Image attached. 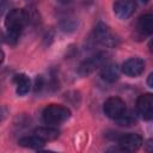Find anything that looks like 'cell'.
Listing matches in <instances>:
<instances>
[{"instance_id": "1", "label": "cell", "mask_w": 153, "mask_h": 153, "mask_svg": "<svg viewBox=\"0 0 153 153\" xmlns=\"http://www.w3.org/2000/svg\"><path fill=\"white\" fill-rule=\"evenodd\" d=\"M30 22V14L25 10H12L8 12L5 19V25L7 27V41L11 44H16L20 37V33L26 24Z\"/></svg>"}, {"instance_id": "2", "label": "cell", "mask_w": 153, "mask_h": 153, "mask_svg": "<svg viewBox=\"0 0 153 153\" xmlns=\"http://www.w3.org/2000/svg\"><path fill=\"white\" fill-rule=\"evenodd\" d=\"M71 117V111L67 106L60 104H50L43 111V121L45 124L55 127L62 124Z\"/></svg>"}, {"instance_id": "3", "label": "cell", "mask_w": 153, "mask_h": 153, "mask_svg": "<svg viewBox=\"0 0 153 153\" xmlns=\"http://www.w3.org/2000/svg\"><path fill=\"white\" fill-rule=\"evenodd\" d=\"M94 38L97 42H99L102 45L108 47V48H115L120 44V38L118 36L111 31V29L104 24V23H98L94 27Z\"/></svg>"}, {"instance_id": "4", "label": "cell", "mask_w": 153, "mask_h": 153, "mask_svg": "<svg viewBox=\"0 0 153 153\" xmlns=\"http://www.w3.org/2000/svg\"><path fill=\"white\" fill-rule=\"evenodd\" d=\"M106 61H108V54L104 51H100L93 55L92 57L87 59L79 66V74L86 76L91 74L93 71H96L98 67H103L106 63Z\"/></svg>"}, {"instance_id": "5", "label": "cell", "mask_w": 153, "mask_h": 153, "mask_svg": "<svg viewBox=\"0 0 153 153\" xmlns=\"http://www.w3.org/2000/svg\"><path fill=\"white\" fill-rule=\"evenodd\" d=\"M103 110L108 117L116 120L126 112V103L118 97H110L105 100Z\"/></svg>"}, {"instance_id": "6", "label": "cell", "mask_w": 153, "mask_h": 153, "mask_svg": "<svg viewBox=\"0 0 153 153\" xmlns=\"http://www.w3.org/2000/svg\"><path fill=\"white\" fill-rule=\"evenodd\" d=\"M118 146L124 151V152H133L136 151L141 147L142 145V139L139 134L134 133H127V134H121L117 135L116 137Z\"/></svg>"}, {"instance_id": "7", "label": "cell", "mask_w": 153, "mask_h": 153, "mask_svg": "<svg viewBox=\"0 0 153 153\" xmlns=\"http://www.w3.org/2000/svg\"><path fill=\"white\" fill-rule=\"evenodd\" d=\"M139 115L147 121H153V93L141 94L136 100Z\"/></svg>"}, {"instance_id": "8", "label": "cell", "mask_w": 153, "mask_h": 153, "mask_svg": "<svg viewBox=\"0 0 153 153\" xmlns=\"http://www.w3.org/2000/svg\"><path fill=\"white\" fill-rule=\"evenodd\" d=\"M136 10L135 0H116L114 4V13L117 18L128 19Z\"/></svg>"}, {"instance_id": "9", "label": "cell", "mask_w": 153, "mask_h": 153, "mask_svg": "<svg viewBox=\"0 0 153 153\" xmlns=\"http://www.w3.org/2000/svg\"><path fill=\"white\" fill-rule=\"evenodd\" d=\"M145 71V62L139 57H131L123 62L122 65V73L130 78H136L141 75Z\"/></svg>"}, {"instance_id": "10", "label": "cell", "mask_w": 153, "mask_h": 153, "mask_svg": "<svg viewBox=\"0 0 153 153\" xmlns=\"http://www.w3.org/2000/svg\"><path fill=\"white\" fill-rule=\"evenodd\" d=\"M136 30L141 35H152L153 33V10L142 14L136 23Z\"/></svg>"}, {"instance_id": "11", "label": "cell", "mask_w": 153, "mask_h": 153, "mask_svg": "<svg viewBox=\"0 0 153 153\" xmlns=\"http://www.w3.org/2000/svg\"><path fill=\"white\" fill-rule=\"evenodd\" d=\"M100 76L106 82L116 81L118 79V76H120V69H118L117 65H115V63H105L102 67Z\"/></svg>"}, {"instance_id": "12", "label": "cell", "mask_w": 153, "mask_h": 153, "mask_svg": "<svg viewBox=\"0 0 153 153\" xmlns=\"http://www.w3.org/2000/svg\"><path fill=\"white\" fill-rule=\"evenodd\" d=\"M13 81L16 84V91L19 96H25L30 91L31 82H30V79L25 74H17Z\"/></svg>"}, {"instance_id": "13", "label": "cell", "mask_w": 153, "mask_h": 153, "mask_svg": "<svg viewBox=\"0 0 153 153\" xmlns=\"http://www.w3.org/2000/svg\"><path fill=\"white\" fill-rule=\"evenodd\" d=\"M59 130L51 127H38L35 129V135L44 141H53L59 137Z\"/></svg>"}, {"instance_id": "14", "label": "cell", "mask_w": 153, "mask_h": 153, "mask_svg": "<svg viewBox=\"0 0 153 153\" xmlns=\"http://www.w3.org/2000/svg\"><path fill=\"white\" fill-rule=\"evenodd\" d=\"M44 140H42L41 137H38L37 135L33 136H24L22 139H19L18 143L23 147H27V148H33V149H38L42 148L44 146Z\"/></svg>"}, {"instance_id": "15", "label": "cell", "mask_w": 153, "mask_h": 153, "mask_svg": "<svg viewBox=\"0 0 153 153\" xmlns=\"http://www.w3.org/2000/svg\"><path fill=\"white\" fill-rule=\"evenodd\" d=\"M115 121H116L117 124L121 126V127H131V126H134V124L136 123L135 117L131 116L130 114H126V112H124L122 116H120L118 118H116Z\"/></svg>"}, {"instance_id": "16", "label": "cell", "mask_w": 153, "mask_h": 153, "mask_svg": "<svg viewBox=\"0 0 153 153\" xmlns=\"http://www.w3.org/2000/svg\"><path fill=\"white\" fill-rule=\"evenodd\" d=\"M145 149H146L147 152H153V139H149V140L146 142Z\"/></svg>"}, {"instance_id": "17", "label": "cell", "mask_w": 153, "mask_h": 153, "mask_svg": "<svg viewBox=\"0 0 153 153\" xmlns=\"http://www.w3.org/2000/svg\"><path fill=\"white\" fill-rule=\"evenodd\" d=\"M147 84H148V86H151V87L153 88V73H151V74L148 75V78H147Z\"/></svg>"}, {"instance_id": "18", "label": "cell", "mask_w": 153, "mask_h": 153, "mask_svg": "<svg viewBox=\"0 0 153 153\" xmlns=\"http://www.w3.org/2000/svg\"><path fill=\"white\" fill-rule=\"evenodd\" d=\"M148 48H149V51L153 53V39L149 41V43H148Z\"/></svg>"}, {"instance_id": "19", "label": "cell", "mask_w": 153, "mask_h": 153, "mask_svg": "<svg viewBox=\"0 0 153 153\" xmlns=\"http://www.w3.org/2000/svg\"><path fill=\"white\" fill-rule=\"evenodd\" d=\"M59 2H62V4H67V2H69L71 0H57Z\"/></svg>"}, {"instance_id": "20", "label": "cell", "mask_w": 153, "mask_h": 153, "mask_svg": "<svg viewBox=\"0 0 153 153\" xmlns=\"http://www.w3.org/2000/svg\"><path fill=\"white\" fill-rule=\"evenodd\" d=\"M142 1H148V0H142Z\"/></svg>"}]
</instances>
